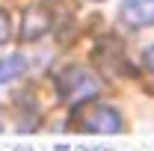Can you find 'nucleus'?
Returning a JSON list of instances; mask_svg holds the SVG:
<instances>
[{
	"label": "nucleus",
	"instance_id": "obj_1",
	"mask_svg": "<svg viewBox=\"0 0 154 151\" xmlns=\"http://www.w3.org/2000/svg\"><path fill=\"white\" fill-rule=\"evenodd\" d=\"M101 92V80L98 74H92L89 68H65L62 74L57 77V95L62 104H83L86 98Z\"/></svg>",
	"mask_w": 154,
	"mask_h": 151
},
{
	"label": "nucleus",
	"instance_id": "obj_7",
	"mask_svg": "<svg viewBox=\"0 0 154 151\" xmlns=\"http://www.w3.org/2000/svg\"><path fill=\"white\" fill-rule=\"evenodd\" d=\"M145 65H148V68L154 71V45L148 48V51H145Z\"/></svg>",
	"mask_w": 154,
	"mask_h": 151
},
{
	"label": "nucleus",
	"instance_id": "obj_5",
	"mask_svg": "<svg viewBox=\"0 0 154 151\" xmlns=\"http://www.w3.org/2000/svg\"><path fill=\"white\" fill-rule=\"evenodd\" d=\"M27 68H30V62H27V57H21V54H15V57H0V83L27 74Z\"/></svg>",
	"mask_w": 154,
	"mask_h": 151
},
{
	"label": "nucleus",
	"instance_id": "obj_9",
	"mask_svg": "<svg viewBox=\"0 0 154 151\" xmlns=\"http://www.w3.org/2000/svg\"><path fill=\"white\" fill-rule=\"evenodd\" d=\"M18 151H33V148H30V145H18Z\"/></svg>",
	"mask_w": 154,
	"mask_h": 151
},
{
	"label": "nucleus",
	"instance_id": "obj_4",
	"mask_svg": "<svg viewBox=\"0 0 154 151\" xmlns=\"http://www.w3.org/2000/svg\"><path fill=\"white\" fill-rule=\"evenodd\" d=\"M119 18L128 27H154V0H125Z\"/></svg>",
	"mask_w": 154,
	"mask_h": 151
},
{
	"label": "nucleus",
	"instance_id": "obj_8",
	"mask_svg": "<svg viewBox=\"0 0 154 151\" xmlns=\"http://www.w3.org/2000/svg\"><path fill=\"white\" fill-rule=\"evenodd\" d=\"M54 151H68V145H65V142H59V145H57Z\"/></svg>",
	"mask_w": 154,
	"mask_h": 151
},
{
	"label": "nucleus",
	"instance_id": "obj_2",
	"mask_svg": "<svg viewBox=\"0 0 154 151\" xmlns=\"http://www.w3.org/2000/svg\"><path fill=\"white\" fill-rule=\"evenodd\" d=\"M74 125L86 133H122L125 131V119L116 113L113 107L107 104H77V113H74Z\"/></svg>",
	"mask_w": 154,
	"mask_h": 151
},
{
	"label": "nucleus",
	"instance_id": "obj_6",
	"mask_svg": "<svg viewBox=\"0 0 154 151\" xmlns=\"http://www.w3.org/2000/svg\"><path fill=\"white\" fill-rule=\"evenodd\" d=\"M9 33H12V21H9V12H6V9H0V45L9 39Z\"/></svg>",
	"mask_w": 154,
	"mask_h": 151
},
{
	"label": "nucleus",
	"instance_id": "obj_3",
	"mask_svg": "<svg viewBox=\"0 0 154 151\" xmlns=\"http://www.w3.org/2000/svg\"><path fill=\"white\" fill-rule=\"evenodd\" d=\"M54 27V18L48 9L42 6H27L24 9V24H21V39L24 42H38L45 33H51Z\"/></svg>",
	"mask_w": 154,
	"mask_h": 151
}]
</instances>
